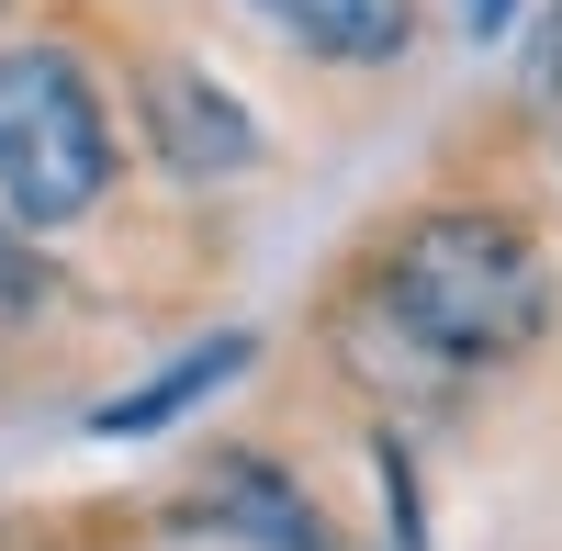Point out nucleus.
I'll use <instances>...</instances> for the list:
<instances>
[{"mask_svg":"<svg viewBox=\"0 0 562 551\" xmlns=\"http://www.w3.org/2000/svg\"><path fill=\"white\" fill-rule=\"evenodd\" d=\"M360 315H383L394 338H416L439 372H484L518 360L551 327V259L518 214L484 203H439L383 237V259L360 270Z\"/></svg>","mask_w":562,"mask_h":551,"instance_id":"obj_1","label":"nucleus"},{"mask_svg":"<svg viewBox=\"0 0 562 551\" xmlns=\"http://www.w3.org/2000/svg\"><path fill=\"white\" fill-rule=\"evenodd\" d=\"M113 192V113L68 45H0V203L23 225H79Z\"/></svg>","mask_w":562,"mask_h":551,"instance_id":"obj_2","label":"nucleus"},{"mask_svg":"<svg viewBox=\"0 0 562 551\" xmlns=\"http://www.w3.org/2000/svg\"><path fill=\"white\" fill-rule=\"evenodd\" d=\"M135 113H147V147L180 180H237V169H259L248 102L214 90V68H192V57H147V68H135Z\"/></svg>","mask_w":562,"mask_h":551,"instance_id":"obj_3","label":"nucleus"},{"mask_svg":"<svg viewBox=\"0 0 562 551\" xmlns=\"http://www.w3.org/2000/svg\"><path fill=\"white\" fill-rule=\"evenodd\" d=\"M259 23H281L326 68H394L416 45V0H248Z\"/></svg>","mask_w":562,"mask_h":551,"instance_id":"obj_4","label":"nucleus"},{"mask_svg":"<svg viewBox=\"0 0 562 551\" xmlns=\"http://www.w3.org/2000/svg\"><path fill=\"white\" fill-rule=\"evenodd\" d=\"M203 518L237 529V540H259V551H326V518L304 507V484L281 462H248V450L203 473Z\"/></svg>","mask_w":562,"mask_h":551,"instance_id":"obj_5","label":"nucleus"},{"mask_svg":"<svg viewBox=\"0 0 562 551\" xmlns=\"http://www.w3.org/2000/svg\"><path fill=\"white\" fill-rule=\"evenodd\" d=\"M248 360H259V338H237V327H225V338H203V349H180L169 372H147L135 394H113V405H102L90 428H102V439H158L169 417H192L203 394H225V383L248 372Z\"/></svg>","mask_w":562,"mask_h":551,"instance_id":"obj_6","label":"nucleus"},{"mask_svg":"<svg viewBox=\"0 0 562 551\" xmlns=\"http://www.w3.org/2000/svg\"><path fill=\"white\" fill-rule=\"evenodd\" d=\"M529 102H540V124H551V158H562V0H551V23H540V45H529Z\"/></svg>","mask_w":562,"mask_h":551,"instance_id":"obj_7","label":"nucleus"},{"mask_svg":"<svg viewBox=\"0 0 562 551\" xmlns=\"http://www.w3.org/2000/svg\"><path fill=\"white\" fill-rule=\"evenodd\" d=\"M461 23H473V34H506V23H518V0H461Z\"/></svg>","mask_w":562,"mask_h":551,"instance_id":"obj_8","label":"nucleus"}]
</instances>
